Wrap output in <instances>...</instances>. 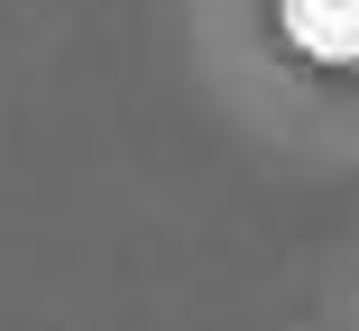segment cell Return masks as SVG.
I'll use <instances>...</instances> for the list:
<instances>
[{
	"instance_id": "6da1fadb",
	"label": "cell",
	"mask_w": 359,
	"mask_h": 331,
	"mask_svg": "<svg viewBox=\"0 0 359 331\" xmlns=\"http://www.w3.org/2000/svg\"><path fill=\"white\" fill-rule=\"evenodd\" d=\"M276 28L323 64H359V0H276Z\"/></svg>"
}]
</instances>
